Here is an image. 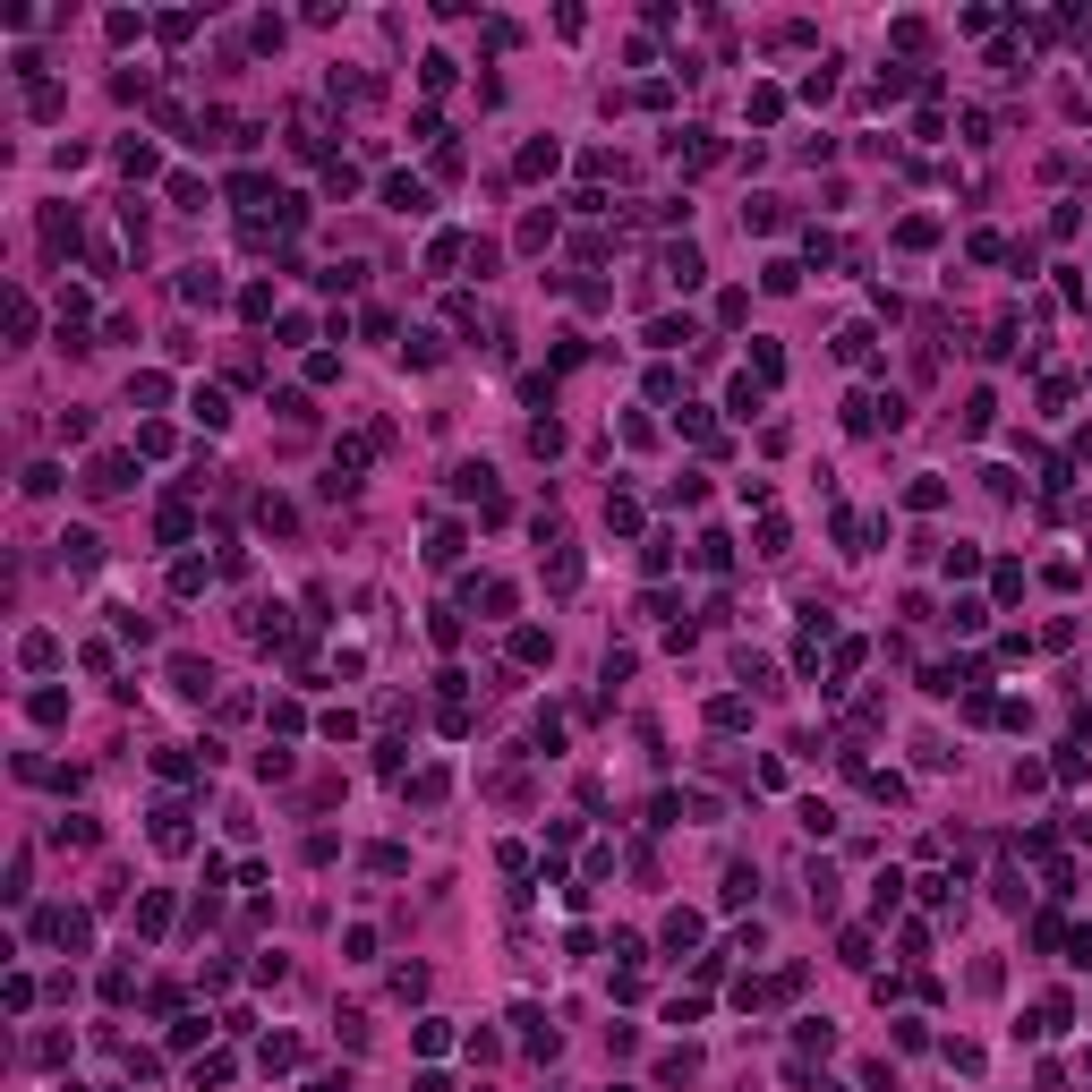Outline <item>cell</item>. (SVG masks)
Instances as JSON below:
<instances>
[{
	"instance_id": "6da1fadb",
	"label": "cell",
	"mask_w": 1092,
	"mask_h": 1092,
	"mask_svg": "<svg viewBox=\"0 0 1092 1092\" xmlns=\"http://www.w3.org/2000/svg\"><path fill=\"white\" fill-rule=\"evenodd\" d=\"M666 282H674V291H700V282H708V257L691 248V239H674V248H666Z\"/></svg>"
},
{
	"instance_id": "7a4b0ae2",
	"label": "cell",
	"mask_w": 1092,
	"mask_h": 1092,
	"mask_svg": "<svg viewBox=\"0 0 1092 1092\" xmlns=\"http://www.w3.org/2000/svg\"><path fill=\"white\" fill-rule=\"evenodd\" d=\"M154 845H163V854H188V845H196V828H188V811H180V802H163V811H154Z\"/></svg>"
},
{
	"instance_id": "3957f363",
	"label": "cell",
	"mask_w": 1092,
	"mask_h": 1092,
	"mask_svg": "<svg viewBox=\"0 0 1092 1092\" xmlns=\"http://www.w3.org/2000/svg\"><path fill=\"white\" fill-rule=\"evenodd\" d=\"M717 154H726V146H717L708 129H683V137H674V163H683V172H708Z\"/></svg>"
},
{
	"instance_id": "277c9868",
	"label": "cell",
	"mask_w": 1092,
	"mask_h": 1092,
	"mask_svg": "<svg viewBox=\"0 0 1092 1092\" xmlns=\"http://www.w3.org/2000/svg\"><path fill=\"white\" fill-rule=\"evenodd\" d=\"M180 300H188V307H214V300H222V274H214V265H188V274H180Z\"/></svg>"
},
{
	"instance_id": "5b68a950",
	"label": "cell",
	"mask_w": 1092,
	"mask_h": 1092,
	"mask_svg": "<svg viewBox=\"0 0 1092 1092\" xmlns=\"http://www.w3.org/2000/svg\"><path fill=\"white\" fill-rule=\"evenodd\" d=\"M172 691H180V700H205V691H214V666H196V658H172Z\"/></svg>"
},
{
	"instance_id": "8992f818",
	"label": "cell",
	"mask_w": 1092,
	"mask_h": 1092,
	"mask_svg": "<svg viewBox=\"0 0 1092 1092\" xmlns=\"http://www.w3.org/2000/svg\"><path fill=\"white\" fill-rule=\"evenodd\" d=\"M61 555H68V572H94V563H103V538H94V530H68Z\"/></svg>"
},
{
	"instance_id": "52a82bcc",
	"label": "cell",
	"mask_w": 1092,
	"mask_h": 1092,
	"mask_svg": "<svg viewBox=\"0 0 1092 1092\" xmlns=\"http://www.w3.org/2000/svg\"><path fill=\"white\" fill-rule=\"evenodd\" d=\"M385 205H393V214H427V188H419L410 172H393L385 180Z\"/></svg>"
},
{
	"instance_id": "ba28073f",
	"label": "cell",
	"mask_w": 1092,
	"mask_h": 1092,
	"mask_svg": "<svg viewBox=\"0 0 1092 1092\" xmlns=\"http://www.w3.org/2000/svg\"><path fill=\"white\" fill-rule=\"evenodd\" d=\"M86 487L94 495H120V487H129V452H103V461L86 470Z\"/></svg>"
},
{
	"instance_id": "9c48e42d",
	"label": "cell",
	"mask_w": 1092,
	"mask_h": 1092,
	"mask_svg": "<svg viewBox=\"0 0 1092 1092\" xmlns=\"http://www.w3.org/2000/svg\"><path fill=\"white\" fill-rule=\"evenodd\" d=\"M649 342H658V350H683V342H700V324H691V316H658V324H649Z\"/></svg>"
},
{
	"instance_id": "30bf717a",
	"label": "cell",
	"mask_w": 1092,
	"mask_h": 1092,
	"mask_svg": "<svg viewBox=\"0 0 1092 1092\" xmlns=\"http://www.w3.org/2000/svg\"><path fill=\"white\" fill-rule=\"evenodd\" d=\"M871 324H845V333H836V359H854V367H871Z\"/></svg>"
},
{
	"instance_id": "8fae6325",
	"label": "cell",
	"mask_w": 1092,
	"mask_h": 1092,
	"mask_svg": "<svg viewBox=\"0 0 1092 1092\" xmlns=\"http://www.w3.org/2000/svg\"><path fill=\"white\" fill-rule=\"evenodd\" d=\"M691 555H700V572H726V563H734V538H726V530H708Z\"/></svg>"
},
{
	"instance_id": "7c38bea8",
	"label": "cell",
	"mask_w": 1092,
	"mask_h": 1092,
	"mask_svg": "<svg viewBox=\"0 0 1092 1092\" xmlns=\"http://www.w3.org/2000/svg\"><path fill=\"white\" fill-rule=\"evenodd\" d=\"M658 939L674 947V956H683V947H700V913H666V930H658Z\"/></svg>"
},
{
	"instance_id": "4fadbf2b",
	"label": "cell",
	"mask_w": 1092,
	"mask_h": 1092,
	"mask_svg": "<svg viewBox=\"0 0 1092 1092\" xmlns=\"http://www.w3.org/2000/svg\"><path fill=\"white\" fill-rule=\"evenodd\" d=\"M188 530H196V521H188V504H163V513H154V538H163V546H180Z\"/></svg>"
},
{
	"instance_id": "5bb4252c",
	"label": "cell",
	"mask_w": 1092,
	"mask_h": 1092,
	"mask_svg": "<svg viewBox=\"0 0 1092 1092\" xmlns=\"http://www.w3.org/2000/svg\"><path fill=\"white\" fill-rule=\"evenodd\" d=\"M154 163H163V154H154L146 137H129V146H120V172H129V180H154Z\"/></svg>"
},
{
	"instance_id": "9a60e30c",
	"label": "cell",
	"mask_w": 1092,
	"mask_h": 1092,
	"mask_svg": "<svg viewBox=\"0 0 1092 1092\" xmlns=\"http://www.w3.org/2000/svg\"><path fill=\"white\" fill-rule=\"evenodd\" d=\"M555 172V137H538V146H521V180H546Z\"/></svg>"
},
{
	"instance_id": "2e32d148",
	"label": "cell",
	"mask_w": 1092,
	"mask_h": 1092,
	"mask_svg": "<svg viewBox=\"0 0 1092 1092\" xmlns=\"http://www.w3.org/2000/svg\"><path fill=\"white\" fill-rule=\"evenodd\" d=\"M188 410H196V419H205V427H231V402H222L214 385H196V402H188Z\"/></svg>"
},
{
	"instance_id": "e0dca14e",
	"label": "cell",
	"mask_w": 1092,
	"mask_h": 1092,
	"mask_svg": "<svg viewBox=\"0 0 1092 1092\" xmlns=\"http://www.w3.org/2000/svg\"><path fill=\"white\" fill-rule=\"evenodd\" d=\"M905 504H913V513H939V504H947V478H913V487H905Z\"/></svg>"
},
{
	"instance_id": "ac0fdd59",
	"label": "cell",
	"mask_w": 1092,
	"mask_h": 1092,
	"mask_svg": "<svg viewBox=\"0 0 1092 1092\" xmlns=\"http://www.w3.org/2000/svg\"><path fill=\"white\" fill-rule=\"evenodd\" d=\"M257 1058H265V1075H282V1067H300V1041H291V1032H274Z\"/></svg>"
},
{
	"instance_id": "d6986e66",
	"label": "cell",
	"mask_w": 1092,
	"mask_h": 1092,
	"mask_svg": "<svg viewBox=\"0 0 1092 1092\" xmlns=\"http://www.w3.org/2000/svg\"><path fill=\"white\" fill-rule=\"evenodd\" d=\"M513 658H521V666H546V658H555V641H546V632H513Z\"/></svg>"
},
{
	"instance_id": "ffe728a7",
	"label": "cell",
	"mask_w": 1092,
	"mask_h": 1092,
	"mask_svg": "<svg viewBox=\"0 0 1092 1092\" xmlns=\"http://www.w3.org/2000/svg\"><path fill=\"white\" fill-rule=\"evenodd\" d=\"M777 222H786V214H777V196H751V205H743V231H777Z\"/></svg>"
},
{
	"instance_id": "44dd1931",
	"label": "cell",
	"mask_w": 1092,
	"mask_h": 1092,
	"mask_svg": "<svg viewBox=\"0 0 1092 1092\" xmlns=\"http://www.w3.org/2000/svg\"><path fill=\"white\" fill-rule=\"evenodd\" d=\"M129 402H172V376H154V367H146V376H129Z\"/></svg>"
},
{
	"instance_id": "7402d4cb",
	"label": "cell",
	"mask_w": 1092,
	"mask_h": 1092,
	"mask_svg": "<svg viewBox=\"0 0 1092 1092\" xmlns=\"http://www.w3.org/2000/svg\"><path fill=\"white\" fill-rule=\"evenodd\" d=\"M18 658H26V666H35V674H44V666H52V658H61V641H52V632H26V649H18Z\"/></svg>"
},
{
	"instance_id": "603a6c76",
	"label": "cell",
	"mask_w": 1092,
	"mask_h": 1092,
	"mask_svg": "<svg viewBox=\"0 0 1092 1092\" xmlns=\"http://www.w3.org/2000/svg\"><path fill=\"white\" fill-rule=\"evenodd\" d=\"M897 897H905V871H879V879H871V905H879V913H897Z\"/></svg>"
},
{
	"instance_id": "cb8c5ba5",
	"label": "cell",
	"mask_w": 1092,
	"mask_h": 1092,
	"mask_svg": "<svg viewBox=\"0 0 1092 1092\" xmlns=\"http://www.w3.org/2000/svg\"><path fill=\"white\" fill-rule=\"evenodd\" d=\"M257 521H265V530H274V538H282V530H291V521H300V513H291V504H282V495H257Z\"/></svg>"
},
{
	"instance_id": "d4e9b609",
	"label": "cell",
	"mask_w": 1092,
	"mask_h": 1092,
	"mask_svg": "<svg viewBox=\"0 0 1092 1092\" xmlns=\"http://www.w3.org/2000/svg\"><path fill=\"white\" fill-rule=\"evenodd\" d=\"M947 623H956V632H982L990 606H982V598H956V606H947Z\"/></svg>"
},
{
	"instance_id": "484cf974",
	"label": "cell",
	"mask_w": 1092,
	"mask_h": 1092,
	"mask_svg": "<svg viewBox=\"0 0 1092 1092\" xmlns=\"http://www.w3.org/2000/svg\"><path fill=\"white\" fill-rule=\"evenodd\" d=\"M751 888H760V871H751V862H734V871H726V888H717V897H726V905H743Z\"/></svg>"
},
{
	"instance_id": "4316f807",
	"label": "cell",
	"mask_w": 1092,
	"mask_h": 1092,
	"mask_svg": "<svg viewBox=\"0 0 1092 1092\" xmlns=\"http://www.w3.org/2000/svg\"><path fill=\"white\" fill-rule=\"evenodd\" d=\"M44 248H77V214H44Z\"/></svg>"
},
{
	"instance_id": "83f0119b",
	"label": "cell",
	"mask_w": 1092,
	"mask_h": 1092,
	"mask_svg": "<svg viewBox=\"0 0 1092 1092\" xmlns=\"http://www.w3.org/2000/svg\"><path fill=\"white\" fill-rule=\"evenodd\" d=\"M606 521H615V538H632V530H641V504H632V495H615V504H606Z\"/></svg>"
},
{
	"instance_id": "f1b7e54d",
	"label": "cell",
	"mask_w": 1092,
	"mask_h": 1092,
	"mask_svg": "<svg viewBox=\"0 0 1092 1092\" xmlns=\"http://www.w3.org/2000/svg\"><path fill=\"white\" fill-rule=\"evenodd\" d=\"M947 572L973 580V572H982V546H964V538H956V546H947Z\"/></svg>"
},
{
	"instance_id": "f546056e",
	"label": "cell",
	"mask_w": 1092,
	"mask_h": 1092,
	"mask_svg": "<svg viewBox=\"0 0 1092 1092\" xmlns=\"http://www.w3.org/2000/svg\"><path fill=\"white\" fill-rule=\"evenodd\" d=\"M68 717V691H35V726H61Z\"/></svg>"
},
{
	"instance_id": "4dcf8cb0",
	"label": "cell",
	"mask_w": 1092,
	"mask_h": 1092,
	"mask_svg": "<svg viewBox=\"0 0 1092 1092\" xmlns=\"http://www.w3.org/2000/svg\"><path fill=\"white\" fill-rule=\"evenodd\" d=\"M708 726L734 734V726H751V708H743V700H717V708H708Z\"/></svg>"
},
{
	"instance_id": "1f68e13d",
	"label": "cell",
	"mask_w": 1092,
	"mask_h": 1092,
	"mask_svg": "<svg viewBox=\"0 0 1092 1092\" xmlns=\"http://www.w3.org/2000/svg\"><path fill=\"white\" fill-rule=\"evenodd\" d=\"M410 802H444V769H419V777H410Z\"/></svg>"
},
{
	"instance_id": "d6a6232c",
	"label": "cell",
	"mask_w": 1092,
	"mask_h": 1092,
	"mask_svg": "<svg viewBox=\"0 0 1092 1092\" xmlns=\"http://www.w3.org/2000/svg\"><path fill=\"white\" fill-rule=\"evenodd\" d=\"M324 196H359V172L350 163H324Z\"/></svg>"
},
{
	"instance_id": "836d02e7",
	"label": "cell",
	"mask_w": 1092,
	"mask_h": 1092,
	"mask_svg": "<svg viewBox=\"0 0 1092 1092\" xmlns=\"http://www.w3.org/2000/svg\"><path fill=\"white\" fill-rule=\"evenodd\" d=\"M9 333H18V342H35V300H26V291L9 300Z\"/></svg>"
},
{
	"instance_id": "e575fe53",
	"label": "cell",
	"mask_w": 1092,
	"mask_h": 1092,
	"mask_svg": "<svg viewBox=\"0 0 1092 1092\" xmlns=\"http://www.w3.org/2000/svg\"><path fill=\"white\" fill-rule=\"evenodd\" d=\"M137 452H154V461H163V452H172V427H163V419H146V427H137Z\"/></svg>"
},
{
	"instance_id": "d590c367",
	"label": "cell",
	"mask_w": 1092,
	"mask_h": 1092,
	"mask_svg": "<svg viewBox=\"0 0 1092 1092\" xmlns=\"http://www.w3.org/2000/svg\"><path fill=\"white\" fill-rule=\"evenodd\" d=\"M205 580H214V572H205V563H196V555H188V563H180V572H172V589H180V598H196V589H205Z\"/></svg>"
},
{
	"instance_id": "8d00e7d4",
	"label": "cell",
	"mask_w": 1092,
	"mask_h": 1092,
	"mask_svg": "<svg viewBox=\"0 0 1092 1092\" xmlns=\"http://www.w3.org/2000/svg\"><path fill=\"white\" fill-rule=\"evenodd\" d=\"M419 77H427V94H444V86H452V61H444V52H427V61H419Z\"/></svg>"
},
{
	"instance_id": "74e56055",
	"label": "cell",
	"mask_w": 1092,
	"mask_h": 1092,
	"mask_svg": "<svg viewBox=\"0 0 1092 1092\" xmlns=\"http://www.w3.org/2000/svg\"><path fill=\"white\" fill-rule=\"evenodd\" d=\"M172 205H188V214H196V205H205V180H196V172H180V180H172Z\"/></svg>"
},
{
	"instance_id": "f35d334b",
	"label": "cell",
	"mask_w": 1092,
	"mask_h": 1092,
	"mask_svg": "<svg viewBox=\"0 0 1092 1092\" xmlns=\"http://www.w3.org/2000/svg\"><path fill=\"white\" fill-rule=\"evenodd\" d=\"M546 580H555V589H572V580H580V555H572V546H555V563H546Z\"/></svg>"
},
{
	"instance_id": "ab89813d",
	"label": "cell",
	"mask_w": 1092,
	"mask_h": 1092,
	"mask_svg": "<svg viewBox=\"0 0 1092 1092\" xmlns=\"http://www.w3.org/2000/svg\"><path fill=\"white\" fill-rule=\"evenodd\" d=\"M410 1092H452V1084H444V1075H419V1084H410Z\"/></svg>"
}]
</instances>
